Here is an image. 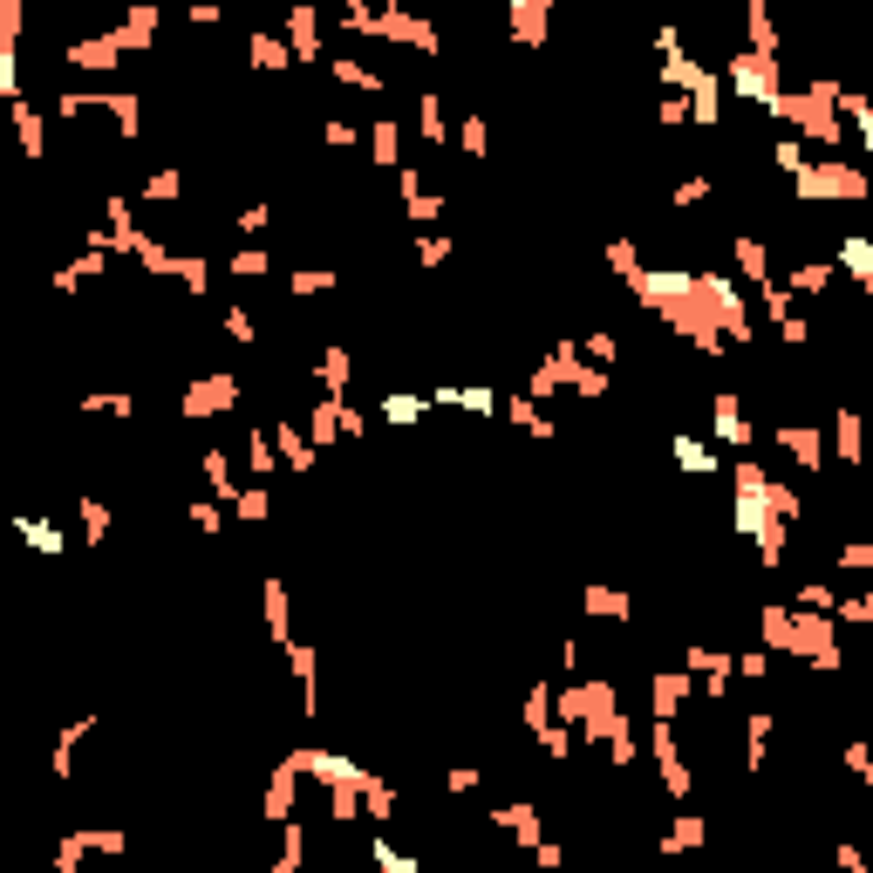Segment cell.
I'll use <instances>...</instances> for the list:
<instances>
[{
	"label": "cell",
	"instance_id": "obj_24",
	"mask_svg": "<svg viewBox=\"0 0 873 873\" xmlns=\"http://www.w3.org/2000/svg\"><path fill=\"white\" fill-rule=\"evenodd\" d=\"M178 191H185V178H178V164H164V171H151V178H144V198H151V205H171Z\"/></svg>",
	"mask_w": 873,
	"mask_h": 873
},
{
	"label": "cell",
	"instance_id": "obj_26",
	"mask_svg": "<svg viewBox=\"0 0 873 873\" xmlns=\"http://www.w3.org/2000/svg\"><path fill=\"white\" fill-rule=\"evenodd\" d=\"M266 628H273V642L287 648V587L280 580H266Z\"/></svg>",
	"mask_w": 873,
	"mask_h": 873
},
{
	"label": "cell",
	"instance_id": "obj_8",
	"mask_svg": "<svg viewBox=\"0 0 873 873\" xmlns=\"http://www.w3.org/2000/svg\"><path fill=\"white\" fill-rule=\"evenodd\" d=\"M546 21H553L546 0H512V41H519V48H539V41H546Z\"/></svg>",
	"mask_w": 873,
	"mask_h": 873
},
{
	"label": "cell",
	"instance_id": "obj_40",
	"mask_svg": "<svg viewBox=\"0 0 873 873\" xmlns=\"http://www.w3.org/2000/svg\"><path fill=\"white\" fill-rule=\"evenodd\" d=\"M580 348H587V355H594V362H601V369H608L614 355H621V342H614L608 328H594V335H587V342H580Z\"/></svg>",
	"mask_w": 873,
	"mask_h": 873
},
{
	"label": "cell",
	"instance_id": "obj_33",
	"mask_svg": "<svg viewBox=\"0 0 873 873\" xmlns=\"http://www.w3.org/2000/svg\"><path fill=\"white\" fill-rule=\"evenodd\" d=\"M232 512H239V519H246V526H260L266 512H273V498H266L260 485H253V492H239V498H232Z\"/></svg>",
	"mask_w": 873,
	"mask_h": 873
},
{
	"label": "cell",
	"instance_id": "obj_42",
	"mask_svg": "<svg viewBox=\"0 0 873 873\" xmlns=\"http://www.w3.org/2000/svg\"><path fill=\"white\" fill-rule=\"evenodd\" d=\"M485 144H492V130H485V116H464V151L485 157Z\"/></svg>",
	"mask_w": 873,
	"mask_h": 873
},
{
	"label": "cell",
	"instance_id": "obj_31",
	"mask_svg": "<svg viewBox=\"0 0 873 873\" xmlns=\"http://www.w3.org/2000/svg\"><path fill=\"white\" fill-rule=\"evenodd\" d=\"M369 860H376V873H417V860H410V853H396L389 839H376V846H369Z\"/></svg>",
	"mask_w": 873,
	"mask_h": 873
},
{
	"label": "cell",
	"instance_id": "obj_36",
	"mask_svg": "<svg viewBox=\"0 0 873 873\" xmlns=\"http://www.w3.org/2000/svg\"><path fill=\"white\" fill-rule=\"evenodd\" d=\"M655 123H662V130L689 123V96H655Z\"/></svg>",
	"mask_w": 873,
	"mask_h": 873
},
{
	"label": "cell",
	"instance_id": "obj_20",
	"mask_svg": "<svg viewBox=\"0 0 873 873\" xmlns=\"http://www.w3.org/2000/svg\"><path fill=\"white\" fill-rule=\"evenodd\" d=\"M737 266H744V280H751V287H771V260H764V246L751 239V232L737 239Z\"/></svg>",
	"mask_w": 873,
	"mask_h": 873
},
{
	"label": "cell",
	"instance_id": "obj_29",
	"mask_svg": "<svg viewBox=\"0 0 873 873\" xmlns=\"http://www.w3.org/2000/svg\"><path fill=\"white\" fill-rule=\"evenodd\" d=\"M260 273H273V253H260V246L232 253V280H260Z\"/></svg>",
	"mask_w": 873,
	"mask_h": 873
},
{
	"label": "cell",
	"instance_id": "obj_7",
	"mask_svg": "<svg viewBox=\"0 0 873 873\" xmlns=\"http://www.w3.org/2000/svg\"><path fill=\"white\" fill-rule=\"evenodd\" d=\"M314 28H321V14H314V7H294V14H287V48H294V62H328V55H321V35H314Z\"/></svg>",
	"mask_w": 873,
	"mask_h": 873
},
{
	"label": "cell",
	"instance_id": "obj_30",
	"mask_svg": "<svg viewBox=\"0 0 873 873\" xmlns=\"http://www.w3.org/2000/svg\"><path fill=\"white\" fill-rule=\"evenodd\" d=\"M321 382H328V396L348 389V348H328V355H321Z\"/></svg>",
	"mask_w": 873,
	"mask_h": 873
},
{
	"label": "cell",
	"instance_id": "obj_19",
	"mask_svg": "<svg viewBox=\"0 0 873 873\" xmlns=\"http://www.w3.org/2000/svg\"><path fill=\"white\" fill-rule=\"evenodd\" d=\"M273 444H280V457H287L294 471H314V444H307L294 423H280V430H273Z\"/></svg>",
	"mask_w": 873,
	"mask_h": 873
},
{
	"label": "cell",
	"instance_id": "obj_9",
	"mask_svg": "<svg viewBox=\"0 0 873 873\" xmlns=\"http://www.w3.org/2000/svg\"><path fill=\"white\" fill-rule=\"evenodd\" d=\"M246 62L253 69H294V48H287V35H266V28H253V41H246Z\"/></svg>",
	"mask_w": 873,
	"mask_h": 873
},
{
	"label": "cell",
	"instance_id": "obj_23",
	"mask_svg": "<svg viewBox=\"0 0 873 873\" xmlns=\"http://www.w3.org/2000/svg\"><path fill=\"white\" fill-rule=\"evenodd\" d=\"M833 430H839V457H846V464H860V457H867V444H860V417H853V410H839Z\"/></svg>",
	"mask_w": 873,
	"mask_h": 873
},
{
	"label": "cell",
	"instance_id": "obj_39",
	"mask_svg": "<svg viewBox=\"0 0 873 873\" xmlns=\"http://www.w3.org/2000/svg\"><path fill=\"white\" fill-rule=\"evenodd\" d=\"M703 198H710V171H689L676 185V205H703Z\"/></svg>",
	"mask_w": 873,
	"mask_h": 873
},
{
	"label": "cell",
	"instance_id": "obj_14",
	"mask_svg": "<svg viewBox=\"0 0 873 873\" xmlns=\"http://www.w3.org/2000/svg\"><path fill=\"white\" fill-rule=\"evenodd\" d=\"M744 35H751V55H778V28H771L764 0H751V7H744Z\"/></svg>",
	"mask_w": 873,
	"mask_h": 873
},
{
	"label": "cell",
	"instance_id": "obj_12",
	"mask_svg": "<svg viewBox=\"0 0 873 873\" xmlns=\"http://www.w3.org/2000/svg\"><path fill=\"white\" fill-rule=\"evenodd\" d=\"M116 35H123V48H130V55H144V48L157 41V7H130Z\"/></svg>",
	"mask_w": 873,
	"mask_h": 873
},
{
	"label": "cell",
	"instance_id": "obj_38",
	"mask_svg": "<svg viewBox=\"0 0 873 873\" xmlns=\"http://www.w3.org/2000/svg\"><path fill=\"white\" fill-rule=\"evenodd\" d=\"M82 532H89V546L110 532V512H103V498H82Z\"/></svg>",
	"mask_w": 873,
	"mask_h": 873
},
{
	"label": "cell",
	"instance_id": "obj_11",
	"mask_svg": "<svg viewBox=\"0 0 873 873\" xmlns=\"http://www.w3.org/2000/svg\"><path fill=\"white\" fill-rule=\"evenodd\" d=\"M710 417H717L723 444H751V423H744V403H737V396H710Z\"/></svg>",
	"mask_w": 873,
	"mask_h": 873
},
{
	"label": "cell",
	"instance_id": "obj_1",
	"mask_svg": "<svg viewBox=\"0 0 873 873\" xmlns=\"http://www.w3.org/2000/svg\"><path fill=\"white\" fill-rule=\"evenodd\" d=\"M730 89L771 116V110H778V96H785V82H778V55H751V48H737V55H730Z\"/></svg>",
	"mask_w": 873,
	"mask_h": 873
},
{
	"label": "cell",
	"instance_id": "obj_16",
	"mask_svg": "<svg viewBox=\"0 0 873 873\" xmlns=\"http://www.w3.org/2000/svg\"><path fill=\"white\" fill-rule=\"evenodd\" d=\"M369 151H376V164L403 171V164H396V151H403V130H396L389 116H376V123H369Z\"/></svg>",
	"mask_w": 873,
	"mask_h": 873
},
{
	"label": "cell",
	"instance_id": "obj_48",
	"mask_svg": "<svg viewBox=\"0 0 873 873\" xmlns=\"http://www.w3.org/2000/svg\"><path fill=\"white\" fill-rule=\"evenodd\" d=\"M191 526H198V532H219V505H191Z\"/></svg>",
	"mask_w": 873,
	"mask_h": 873
},
{
	"label": "cell",
	"instance_id": "obj_2",
	"mask_svg": "<svg viewBox=\"0 0 873 873\" xmlns=\"http://www.w3.org/2000/svg\"><path fill=\"white\" fill-rule=\"evenodd\" d=\"M792 185H798V198H860V191H867V178H860V171H846V164H805Z\"/></svg>",
	"mask_w": 873,
	"mask_h": 873
},
{
	"label": "cell",
	"instance_id": "obj_17",
	"mask_svg": "<svg viewBox=\"0 0 873 873\" xmlns=\"http://www.w3.org/2000/svg\"><path fill=\"white\" fill-rule=\"evenodd\" d=\"M198 464H205V485L219 492V505H232V498H239V485H232V457L226 451H205Z\"/></svg>",
	"mask_w": 873,
	"mask_h": 873
},
{
	"label": "cell",
	"instance_id": "obj_44",
	"mask_svg": "<svg viewBox=\"0 0 873 873\" xmlns=\"http://www.w3.org/2000/svg\"><path fill=\"white\" fill-rule=\"evenodd\" d=\"M232 226H239V232H266V226H273V205H246Z\"/></svg>",
	"mask_w": 873,
	"mask_h": 873
},
{
	"label": "cell",
	"instance_id": "obj_27",
	"mask_svg": "<svg viewBox=\"0 0 873 873\" xmlns=\"http://www.w3.org/2000/svg\"><path fill=\"white\" fill-rule=\"evenodd\" d=\"M266 437H273V430H253V437H246V471H253V478H266V471H273V451H280V444H266Z\"/></svg>",
	"mask_w": 873,
	"mask_h": 873
},
{
	"label": "cell",
	"instance_id": "obj_37",
	"mask_svg": "<svg viewBox=\"0 0 873 873\" xmlns=\"http://www.w3.org/2000/svg\"><path fill=\"white\" fill-rule=\"evenodd\" d=\"M362 798H369V819H389V812H396V792H389L382 778H369V785H362Z\"/></svg>",
	"mask_w": 873,
	"mask_h": 873
},
{
	"label": "cell",
	"instance_id": "obj_45",
	"mask_svg": "<svg viewBox=\"0 0 873 873\" xmlns=\"http://www.w3.org/2000/svg\"><path fill=\"white\" fill-rule=\"evenodd\" d=\"M444 785H451V792H478V764H451Z\"/></svg>",
	"mask_w": 873,
	"mask_h": 873
},
{
	"label": "cell",
	"instance_id": "obj_25",
	"mask_svg": "<svg viewBox=\"0 0 873 873\" xmlns=\"http://www.w3.org/2000/svg\"><path fill=\"white\" fill-rule=\"evenodd\" d=\"M21 526V539H35V553H62L69 539H62V526H48V519H14Z\"/></svg>",
	"mask_w": 873,
	"mask_h": 873
},
{
	"label": "cell",
	"instance_id": "obj_4",
	"mask_svg": "<svg viewBox=\"0 0 873 873\" xmlns=\"http://www.w3.org/2000/svg\"><path fill=\"white\" fill-rule=\"evenodd\" d=\"M648 751H655V771H662V785H669V798H689V771H683V751H676V730L655 717V730H648Z\"/></svg>",
	"mask_w": 873,
	"mask_h": 873
},
{
	"label": "cell",
	"instance_id": "obj_41",
	"mask_svg": "<svg viewBox=\"0 0 873 873\" xmlns=\"http://www.w3.org/2000/svg\"><path fill=\"white\" fill-rule=\"evenodd\" d=\"M260 328H253V314L246 307H226V342H253Z\"/></svg>",
	"mask_w": 873,
	"mask_h": 873
},
{
	"label": "cell",
	"instance_id": "obj_3",
	"mask_svg": "<svg viewBox=\"0 0 873 873\" xmlns=\"http://www.w3.org/2000/svg\"><path fill=\"white\" fill-rule=\"evenodd\" d=\"M123 55H130V48H123V35H82V41H69V48H62V62H69V69H89V76H110L116 62H123Z\"/></svg>",
	"mask_w": 873,
	"mask_h": 873
},
{
	"label": "cell",
	"instance_id": "obj_6",
	"mask_svg": "<svg viewBox=\"0 0 873 873\" xmlns=\"http://www.w3.org/2000/svg\"><path fill=\"white\" fill-rule=\"evenodd\" d=\"M689 689H696V676H689V669H655V676H648V703H655V717L669 723L689 703Z\"/></svg>",
	"mask_w": 873,
	"mask_h": 873
},
{
	"label": "cell",
	"instance_id": "obj_15",
	"mask_svg": "<svg viewBox=\"0 0 873 873\" xmlns=\"http://www.w3.org/2000/svg\"><path fill=\"white\" fill-rule=\"evenodd\" d=\"M587 614H601V621H635V601H628L621 587H587Z\"/></svg>",
	"mask_w": 873,
	"mask_h": 873
},
{
	"label": "cell",
	"instance_id": "obj_13",
	"mask_svg": "<svg viewBox=\"0 0 873 873\" xmlns=\"http://www.w3.org/2000/svg\"><path fill=\"white\" fill-rule=\"evenodd\" d=\"M703 839H710V819H696V812H683V819H676L669 833L655 839V846H662V853H689V846H703Z\"/></svg>",
	"mask_w": 873,
	"mask_h": 873
},
{
	"label": "cell",
	"instance_id": "obj_18",
	"mask_svg": "<svg viewBox=\"0 0 873 873\" xmlns=\"http://www.w3.org/2000/svg\"><path fill=\"white\" fill-rule=\"evenodd\" d=\"M328 76L348 82V89H369V96H382V76H376V69H362V62H348V55H328Z\"/></svg>",
	"mask_w": 873,
	"mask_h": 873
},
{
	"label": "cell",
	"instance_id": "obj_43",
	"mask_svg": "<svg viewBox=\"0 0 873 873\" xmlns=\"http://www.w3.org/2000/svg\"><path fill=\"white\" fill-rule=\"evenodd\" d=\"M417 260L423 266H444V260H451V239H444V232H437V239H417Z\"/></svg>",
	"mask_w": 873,
	"mask_h": 873
},
{
	"label": "cell",
	"instance_id": "obj_46",
	"mask_svg": "<svg viewBox=\"0 0 873 873\" xmlns=\"http://www.w3.org/2000/svg\"><path fill=\"white\" fill-rule=\"evenodd\" d=\"M185 21H191V28H219V21H226V14H219V7H212V0H198V7H191Z\"/></svg>",
	"mask_w": 873,
	"mask_h": 873
},
{
	"label": "cell",
	"instance_id": "obj_35",
	"mask_svg": "<svg viewBox=\"0 0 873 873\" xmlns=\"http://www.w3.org/2000/svg\"><path fill=\"white\" fill-rule=\"evenodd\" d=\"M771 164H778L785 178H798V171H805V144H798V137H778V151H771Z\"/></svg>",
	"mask_w": 873,
	"mask_h": 873
},
{
	"label": "cell",
	"instance_id": "obj_28",
	"mask_svg": "<svg viewBox=\"0 0 873 873\" xmlns=\"http://www.w3.org/2000/svg\"><path fill=\"white\" fill-rule=\"evenodd\" d=\"M826 280H833V266H826V260H805L792 273V294H826Z\"/></svg>",
	"mask_w": 873,
	"mask_h": 873
},
{
	"label": "cell",
	"instance_id": "obj_21",
	"mask_svg": "<svg viewBox=\"0 0 873 873\" xmlns=\"http://www.w3.org/2000/svg\"><path fill=\"white\" fill-rule=\"evenodd\" d=\"M669 451H676V464H683V471H696V478H710V471H717V451H710V444H696V437H676Z\"/></svg>",
	"mask_w": 873,
	"mask_h": 873
},
{
	"label": "cell",
	"instance_id": "obj_34",
	"mask_svg": "<svg viewBox=\"0 0 873 873\" xmlns=\"http://www.w3.org/2000/svg\"><path fill=\"white\" fill-rule=\"evenodd\" d=\"M423 396H382V423H417Z\"/></svg>",
	"mask_w": 873,
	"mask_h": 873
},
{
	"label": "cell",
	"instance_id": "obj_47",
	"mask_svg": "<svg viewBox=\"0 0 873 873\" xmlns=\"http://www.w3.org/2000/svg\"><path fill=\"white\" fill-rule=\"evenodd\" d=\"M328 144H335V151H348V144H355V123H342V116H328Z\"/></svg>",
	"mask_w": 873,
	"mask_h": 873
},
{
	"label": "cell",
	"instance_id": "obj_22",
	"mask_svg": "<svg viewBox=\"0 0 873 873\" xmlns=\"http://www.w3.org/2000/svg\"><path fill=\"white\" fill-rule=\"evenodd\" d=\"M7 110H14V130H21V151L41 157V110L28 103V96H21V103H7Z\"/></svg>",
	"mask_w": 873,
	"mask_h": 873
},
{
	"label": "cell",
	"instance_id": "obj_10",
	"mask_svg": "<svg viewBox=\"0 0 873 873\" xmlns=\"http://www.w3.org/2000/svg\"><path fill=\"white\" fill-rule=\"evenodd\" d=\"M778 451L792 457V464H805V471H819L826 444H819V430H805V423H785V430H778Z\"/></svg>",
	"mask_w": 873,
	"mask_h": 873
},
{
	"label": "cell",
	"instance_id": "obj_5",
	"mask_svg": "<svg viewBox=\"0 0 873 873\" xmlns=\"http://www.w3.org/2000/svg\"><path fill=\"white\" fill-rule=\"evenodd\" d=\"M232 403H239V376H226V369L185 389V417H212V410H232Z\"/></svg>",
	"mask_w": 873,
	"mask_h": 873
},
{
	"label": "cell",
	"instance_id": "obj_32",
	"mask_svg": "<svg viewBox=\"0 0 873 873\" xmlns=\"http://www.w3.org/2000/svg\"><path fill=\"white\" fill-rule=\"evenodd\" d=\"M417 130L430 137V144H444V137H451V123H444V103H437V96H423V116H417Z\"/></svg>",
	"mask_w": 873,
	"mask_h": 873
}]
</instances>
